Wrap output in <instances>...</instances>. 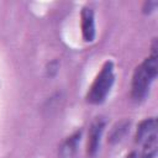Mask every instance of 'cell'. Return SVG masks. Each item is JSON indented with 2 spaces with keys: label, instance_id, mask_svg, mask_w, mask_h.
<instances>
[{
  "label": "cell",
  "instance_id": "6da1fadb",
  "mask_svg": "<svg viewBox=\"0 0 158 158\" xmlns=\"http://www.w3.org/2000/svg\"><path fill=\"white\" fill-rule=\"evenodd\" d=\"M156 41L153 43L152 54L146 58L135 70L132 78V98L136 101H142L149 93L151 84L158 74V56H157Z\"/></svg>",
  "mask_w": 158,
  "mask_h": 158
},
{
  "label": "cell",
  "instance_id": "3957f363",
  "mask_svg": "<svg viewBox=\"0 0 158 158\" xmlns=\"http://www.w3.org/2000/svg\"><path fill=\"white\" fill-rule=\"evenodd\" d=\"M104 128H105V121L102 118H96L93 122L90 131H89V136H88V146H86L88 156L95 157V154L98 153Z\"/></svg>",
  "mask_w": 158,
  "mask_h": 158
},
{
  "label": "cell",
  "instance_id": "5b68a950",
  "mask_svg": "<svg viewBox=\"0 0 158 158\" xmlns=\"http://www.w3.org/2000/svg\"><path fill=\"white\" fill-rule=\"evenodd\" d=\"M158 136L157 135V120L156 118H147L144 121H142L138 125L137 132H136V142L137 143H142L146 139Z\"/></svg>",
  "mask_w": 158,
  "mask_h": 158
},
{
  "label": "cell",
  "instance_id": "7a4b0ae2",
  "mask_svg": "<svg viewBox=\"0 0 158 158\" xmlns=\"http://www.w3.org/2000/svg\"><path fill=\"white\" fill-rule=\"evenodd\" d=\"M115 81L114 75V64L112 62H105L101 70L96 75L95 80L93 81L88 94H86V101L94 105L102 104L105 99L107 98L112 84Z\"/></svg>",
  "mask_w": 158,
  "mask_h": 158
},
{
  "label": "cell",
  "instance_id": "277c9868",
  "mask_svg": "<svg viewBox=\"0 0 158 158\" xmlns=\"http://www.w3.org/2000/svg\"><path fill=\"white\" fill-rule=\"evenodd\" d=\"M81 19V33L85 42H93L95 38V20L94 11L90 6H84L80 14Z\"/></svg>",
  "mask_w": 158,
  "mask_h": 158
},
{
  "label": "cell",
  "instance_id": "52a82bcc",
  "mask_svg": "<svg viewBox=\"0 0 158 158\" xmlns=\"http://www.w3.org/2000/svg\"><path fill=\"white\" fill-rule=\"evenodd\" d=\"M128 126H130V122H128V121H121L120 123H117V125L114 127V130H112V132H111V135H110L109 141H110L111 143H115V142L120 141L121 137L125 135V132H126V130H127Z\"/></svg>",
  "mask_w": 158,
  "mask_h": 158
},
{
  "label": "cell",
  "instance_id": "8992f818",
  "mask_svg": "<svg viewBox=\"0 0 158 158\" xmlns=\"http://www.w3.org/2000/svg\"><path fill=\"white\" fill-rule=\"evenodd\" d=\"M81 131H77L74 135L67 138V141L60 147V158H74L77 153L78 143L80 142Z\"/></svg>",
  "mask_w": 158,
  "mask_h": 158
}]
</instances>
